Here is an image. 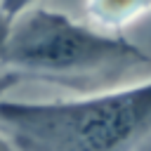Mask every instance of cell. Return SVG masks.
I'll use <instances>...</instances> for the list:
<instances>
[{
    "label": "cell",
    "mask_w": 151,
    "mask_h": 151,
    "mask_svg": "<svg viewBox=\"0 0 151 151\" xmlns=\"http://www.w3.org/2000/svg\"><path fill=\"white\" fill-rule=\"evenodd\" d=\"M0 130L19 151H151V80L76 99H0Z\"/></svg>",
    "instance_id": "6da1fadb"
},
{
    "label": "cell",
    "mask_w": 151,
    "mask_h": 151,
    "mask_svg": "<svg viewBox=\"0 0 151 151\" xmlns=\"http://www.w3.org/2000/svg\"><path fill=\"white\" fill-rule=\"evenodd\" d=\"M0 64L24 78L33 76L90 94L111 90L127 73L149 66L151 57L120 33L31 7L12 19Z\"/></svg>",
    "instance_id": "7a4b0ae2"
},
{
    "label": "cell",
    "mask_w": 151,
    "mask_h": 151,
    "mask_svg": "<svg viewBox=\"0 0 151 151\" xmlns=\"http://www.w3.org/2000/svg\"><path fill=\"white\" fill-rule=\"evenodd\" d=\"M149 9H151V0H87L85 2V12L92 26L111 33H118L123 26L132 24Z\"/></svg>",
    "instance_id": "3957f363"
},
{
    "label": "cell",
    "mask_w": 151,
    "mask_h": 151,
    "mask_svg": "<svg viewBox=\"0 0 151 151\" xmlns=\"http://www.w3.org/2000/svg\"><path fill=\"white\" fill-rule=\"evenodd\" d=\"M21 80H24V76H21L19 71H14V68L5 66V68L0 71V99H5V94H7L14 85H19Z\"/></svg>",
    "instance_id": "277c9868"
},
{
    "label": "cell",
    "mask_w": 151,
    "mask_h": 151,
    "mask_svg": "<svg viewBox=\"0 0 151 151\" xmlns=\"http://www.w3.org/2000/svg\"><path fill=\"white\" fill-rule=\"evenodd\" d=\"M33 2H35V0H0V9H2L7 17L14 19V17H19L21 12L31 9Z\"/></svg>",
    "instance_id": "5b68a950"
},
{
    "label": "cell",
    "mask_w": 151,
    "mask_h": 151,
    "mask_svg": "<svg viewBox=\"0 0 151 151\" xmlns=\"http://www.w3.org/2000/svg\"><path fill=\"white\" fill-rule=\"evenodd\" d=\"M9 28H12V17H7L0 9V59H2V52H5V42H7Z\"/></svg>",
    "instance_id": "8992f818"
},
{
    "label": "cell",
    "mask_w": 151,
    "mask_h": 151,
    "mask_svg": "<svg viewBox=\"0 0 151 151\" xmlns=\"http://www.w3.org/2000/svg\"><path fill=\"white\" fill-rule=\"evenodd\" d=\"M0 151H19V149L7 134H0Z\"/></svg>",
    "instance_id": "52a82bcc"
}]
</instances>
